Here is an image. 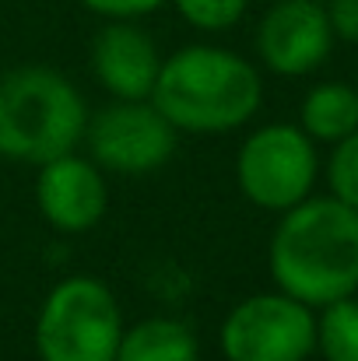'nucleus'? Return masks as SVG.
Returning <instances> with one entry per match:
<instances>
[{
    "label": "nucleus",
    "instance_id": "17",
    "mask_svg": "<svg viewBox=\"0 0 358 361\" xmlns=\"http://www.w3.org/2000/svg\"><path fill=\"white\" fill-rule=\"evenodd\" d=\"M85 4L99 14H109V18H137V14L162 7L165 0H85Z\"/></svg>",
    "mask_w": 358,
    "mask_h": 361
},
{
    "label": "nucleus",
    "instance_id": "8",
    "mask_svg": "<svg viewBox=\"0 0 358 361\" xmlns=\"http://www.w3.org/2000/svg\"><path fill=\"white\" fill-rule=\"evenodd\" d=\"M334 28L327 11L316 0H281L274 4L256 32V46L263 63L274 74L295 78L320 67L330 53Z\"/></svg>",
    "mask_w": 358,
    "mask_h": 361
},
{
    "label": "nucleus",
    "instance_id": "16",
    "mask_svg": "<svg viewBox=\"0 0 358 361\" xmlns=\"http://www.w3.org/2000/svg\"><path fill=\"white\" fill-rule=\"evenodd\" d=\"M330 28L334 35L348 39V42H358V0H330Z\"/></svg>",
    "mask_w": 358,
    "mask_h": 361
},
{
    "label": "nucleus",
    "instance_id": "4",
    "mask_svg": "<svg viewBox=\"0 0 358 361\" xmlns=\"http://www.w3.org/2000/svg\"><path fill=\"white\" fill-rule=\"evenodd\" d=\"M123 337L117 298L92 277L56 284L35 323V348L42 361H117Z\"/></svg>",
    "mask_w": 358,
    "mask_h": 361
},
{
    "label": "nucleus",
    "instance_id": "10",
    "mask_svg": "<svg viewBox=\"0 0 358 361\" xmlns=\"http://www.w3.org/2000/svg\"><path fill=\"white\" fill-rule=\"evenodd\" d=\"M92 63H95L99 81L117 99H130V102L151 95L158 67H162L155 42L133 25L102 28L95 39V49H92Z\"/></svg>",
    "mask_w": 358,
    "mask_h": 361
},
{
    "label": "nucleus",
    "instance_id": "13",
    "mask_svg": "<svg viewBox=\"0 0 358 361\" xmlns=\"http://www.w3.org/2000/svg\"><path fill=\"white\" fill-rule=\"evenodd\" d=\"M316 348L327 361H358V302L352 295L323 305L316 323Z\"/></svg>",
    "mask_w": 358,
    "mask_h": 361
},
{
    "label": "nucleus",
    "instance_id": "9",
    "mask_svg": "<svg viewBox=\"0 0 358 361\" xmlns=\"http://www.w3.org/2000/svg\"><path fill=\"white\" fill-rule=\"evenodd\" d=\"M106 183L92 161L60 154L39 172V211L60 232H88L106 214Z\"/></svg>",
    "mask_w": 358,
    "mask_h": 361
},
{
    "label": "nucleus",
    "instance_id": "14",
    "mask_svg": "<svg viewBox=\"0 0 358 361\" xmlns=\"http://www.w3.org/2000/svg\"><path fill=\"white\" fill-rule=\"evenodd\" d=\"M327 179H330L334 197L358 211V130H352L348 137L338 140V147L330 154Z\"/></svg>",
    "mask_w": 358,
    "mask_h": 361
},
{
    "label": "nucleus",
    "instance_id": "12",
    "mask_svg": "<svg viewBox=\"0 0 358 361\" xmlns=\"http://www.w3.org/2000/svg\"><path fill=\"white\" fill-rule=\"evenodd\" d=\"M302 130L316 140H341L358 130V92L348 85H320L302 102Z\"/></svg>",
    "mask_w": 358,
    "mask_h": 361
},
{
    "label": "nucleus",
    "instance_id": "11",
    "mask_svg": "<svg viewBox=\"0 0 358 361\" xmlns=\"http://www.w3.org/2000/svg\"><path fill=\"white\" fill-rule=\"evenodd\" d=\"M117 361H197V341L179 319H144L119 337Z\"/></svg>",
    "mask_w": 358,
    "mask_h": 361
},
{
    "label": "nucleus",
    "instance_id": "6",
    "mask_svg": "<svg viewBox=\"0 0 358 361\" xmlns=\"http://www.w3.org/2000/svg\"><path fill=\"white\" fill-rule=\"evenodd\" d=\"M316 348V319L292 295H253L239 302L222 326L229 361H306Z\"/></svg>",
    "mask_w": 358,
    "mask_h": 361
},
{
    "label": "nucleus",
    "instance_id": "2",
    "mask_svg": "<svg viewBox=\"0 0 358 361\" xmlns=\"http://www.w3.org/2000/svg\"><path fill=\"white\" fill-rule=\"evenodd\" d=\"M151 106L176 130H236L260 106V74L236 53L190 46L158 67Z\"/></svg>",
    "mask_w": 358,
    "mask_h": 361
},
{
    "label": "nucleus",
    "instance_id": "5",
    "mask_svg": "<svg viewBox=\"0 0 358 361\" xmlns=\"http://www.w3.org/2000/svg\"><path fill=\"white\" fill-rule=\"evenodd\" d=\"M239 190L267 211H288L309 197L316 179V151L306 130L274 123L256 130L236 161Z\"/></svg>",
    "mask_w": 358,
    "mask_h": 361
},
{
    "label": "nucleus",
    "instance_id": "18",
    "mask_svg": "<svg viewBox=\"0 0 358 361\" xmlns=\"http://www.w3.org/2000/svg\"><path fill=\"white\" fill-rule=\"evenodd\" d=\"M355 92H358V88H355Z\"/></svg>",
    "mask_w": 358,
    "mask_h": 361
},
{
    "label": "nucleus",
    "instance_id": "7",
    "mask_svg": "<svg viewBox=\"0 0 358 361\" xmlns=\"http://www.w3.org/2000/svg\"><path fill=\"white\" fill-rule=\"evenodd\" d=\"M88 130L92 154L113 172H151L169 161L176 147V126L151 102H130L99 113Z\"/></svg>",
    "mask_w": 358,
    "mask_h": 361
},
{
    "label": "nucleus",
    "instance_id": "3",
    "mask_svg": "<svg viewBox=\"0 0 358 361\" xmlns=\"http://www.w3.org/2000/svg\"><path fill=\"white\" fill-rule=\"evenodd\" d=\"M85 133V102L49 67H21L0 78V154L46 165L71 154Z\"/></svg>",
    "mask_w": 358,
    "mask_h": 361
},
{
    "label": "nucleus",
    "instance_id": "1",
    "mask_svg": "<svg viewBox=\"0 0 358 361\" xmlns=\"http://www.w3.org/2000/svg\"><path fill=\"white\" fill-rule=\"evenodd\" d=\"M270 274L299 302L330 305L358 291V211L338 197L299 200L270 239Z\"/></svg>",
    "mask_w": 358,
    "mask_h": 361
},
{
    "label": "nucleus",
    "instance_id": "15",
    "mask_svg": "<svg viewBox=\"0 0 358 361\" xmlns=\"http://www.w3.org/2000/svg\"><path fill=\"white\" fill-rule=\"evenodd\" d=\"M176 7L190 25L208 28V32H222V28H232L242 18L246 0H176Z\"/></svg>",
    "mask_w": 358,
    "mask_h": 361
}]
</instances>
